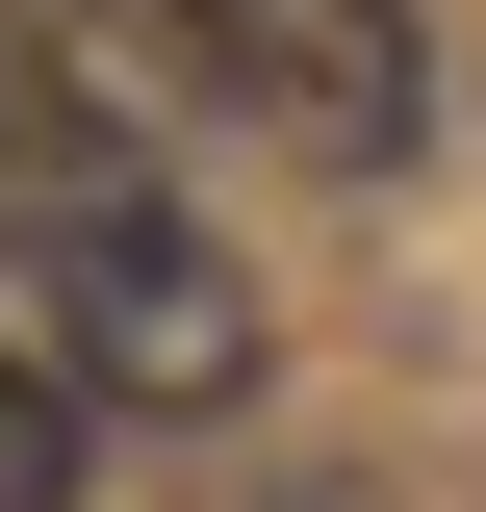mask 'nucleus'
Returning a JSON list of instances; mask_svg holds the SVG:
<instances>
[{"instance_id": "nucleus-1", "label": "nucleus", "mask_w": 486, "mask_h": 512, "mask_svg": "<svg viewBox=\"0 0 486 512\" xmlns=\"http://www.w3.org/2000/svg\"><path fill=\"white\" fill-rule=\"evenodd\" d=\"M0 282H26V333L77 359V410H231L256 384V282L205 256V205L52 77L26 0H0Z\"/></svg>"}, {"instance_id": "nucleus-2", "label": "nucleus", "mask_w": 486, "mask_h": 512, "mask_svg": "<svg viewBox=\"0 0 486 512\" xmlns=\"http://www.w3.org/2000/svg\"><path fill=\"white\" fill-rule=\"evenodd\" d=\"M154 26H180V77H231L282 128L307 180H410L435 154V26L410 0H154Z\"/></svg>"}, {"instance_id": "nucleus-3", "label": "nucleus", "mask_w": 486, "mask_h": 512, "mask_svg": "<svg viewBox=\"0 0 486 512\" xmlns=\"http://www.w3.org/2000/svg\"><path fill=\"white\" fill-rule=\"evenodd\" d=\"M77 436H103V410H77V359L26 333V282H0V512H77Z\"/></svg>"}, {"instance_id": "nucleus-4", "label": "nucleus", "mask_w": 486, "mask_h": 512, "mask_svg": "<svg viewBox=\"0 0 486 512\" xmlns=\"http://www.w3.org/2000/svg\"><path fill=\"white\" fill-rule=\"evenodd\" d=\"M256 512H384V487H359V461H307V487H256Z\"/></svg>"}]
</instances>
